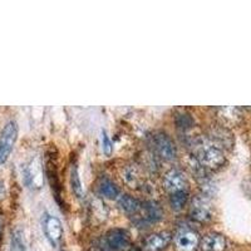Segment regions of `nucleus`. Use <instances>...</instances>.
Segmentation results:
<instances>
[{"label": "nucleus", "instance_id": "nucleus-1", "mask_svg": "<svg viewBox=\"0 0 251 251\" xmlns=\"http://www.w3.org/2000/svg\"><path fill=\"white\" fill-rule=\"evenodd\" d=\"M192 152L195 161L205 170L215 171L221 169L226 161L223 147L208 137L196 138L192 143Z\"/></svg>", "mask_w": 251, "mask_h": 251}, {"label": "nucleus", "instance_id": "nucleus-2", "mask_svg": "<svg viewBox=\"0 0 251 251\" xmlns=\"http://www.w3.org/2000/svg\"><path fill=\"white\" fill-rule=\"evenodd\" d=\"M18 138V125L9 121L0 133V165H3L10 156Z\"/></svg>", "mask_w": 251, "mask_h": 251}, {"label": "nucleus", "instance_id": "nucleus-3", "mask_svg": "<svg viewBox=\"0 0 251 251\" xmlns=\"http://www.w3.org/2000/svg\"><path fill=\"white\" fill-rule=\"evenodd\" d=\"M152 147L161 158L166 161L175 160L177 156V149L175 142L170 136L166 133L158 132L152 136Z\"/></svg>", "mask_w": 251, "mask_h": 251}, {"label": "nucleus", "instance_id": "nucleus-4", "mask_svg": "<svg viewBox=\"0 0 251 251\" xmlns=\"http://www.w3.org/2000/svg\"><path fill=\"white\" fill-rule=\"evenodd\" d=\"M176 251H196L200 246V236L194 228L182 226L175 235Z\"/></svg>", "mask_w": 251, "mask_h": 251}, {"label": "nucleus", "instance_id": "nucleus-5", "mask_svg": "<svg viewBox=\"0 0 251 251\" xmlns=\"http://www.w3.org/2000/svg\"><path fill=\"white\" fill-rule=\"evenodd\" d=\"M190 214L195 221L199 223H206L212 217V206L210 199L203 195H199L192 200Z\"/></svg>", "mask_w": 251, "mask_h": 251}, {"label": "nucleus", "instance_id": "nucleus-6", "mask_svg": "<svg viewBox=\"0 0 251 251\" xmlns=\"http://www.w3.org/2000/svg\"><path fill=\"white\" fill-rule=\"evenodd\" d=\"M163 186L166 191L170 192V195L177 194V192H183L188 190L187 177L185 176L182 171L176 169L170 170L163 177Z\"/></svg>", "mask_w": 251, "mask_h": 251}, {"label": "nucleus", "instance_id": "nucleus-7", "mask_svg": "<svg viewBox=\"0 0 251 251\" xmlns=\"http://www.w3.org/2000/svg\"><path fill=\"white\" fill-rule=\"evenodd\" d=\"M162 208L160 206L153 202V201H147V202H142V207H141L140 212L136 215L138 217L136 223L138 225L157 223L158 220L162 219Z\"/></svg>", "mask_w": 251, "mask_h": 251}, {"label": "nucleus", "instance_id": "nucleus-8", "mask_svg": "<svg viewBox=\"0 0 251 251\" xmlns=\"http://www.w3.org/2000/svg\"><path fill=\"white\" fill-rule=\"evenodd\" d=\"M107 244L112 250L126 251L131 245L129 234L123 228H112L106 236Z\"/></svg>", "mask_w": 251, "mask_h": 251}, {"label": "nucleus", "instance_id": "nucleus-9", "mask_svg": "<svg viewBox=\"0 0 251 251\" xmlns=\"http://www.w3.org/2000/svg\"><path fill=\"white\" fill-rule=\"evenodd\" d=\"M44 232H46L47 239L49 240V243L51 245H57L62 240L63 236V227L62 224H60L59 219H57L55 216H50V215H47L46 219H44Z\"/></svg>", "mask_w": 251, "mask_h": 251}, {"label": "nucleus", "instance_id": "nucleus-10", "mask_svg": "<svg viewBox=\"0 0 251 251\" xmlns=\"http://www.w3.org/2000/svg\"><path fill=\"white\" fill-rule=\"evenodd\" d=\"M172 240L171 232L160 231L152 234L146 240V251H162L170 245Z\"/></svg>", "mask_w": 251, "mask_h": 251}, {"label": "nucleus", "instance_id": "nucleus-11", "mask_svg": "<svg viewBox=\"0 0 251 251\" xmlns=\"http://www.w3.org/2000/svg\"><path fill=\"white\" fill-rule=\"evenodd\" d=\"M227 243L224 235L211 232L207 234L200 243V248L202 251H225Z\"/></svg>", "mask_w": 251, "mask_h": 251}, {"label": "nucleus", "instance_id": "nucleus-12", "mask_svg": "<svg viewBox=\"0 0 251 251\" xmlns=\"http://www.w3.org/2000/svg\"><path fill=\"white\" fill-rule=\"evenodd\" d=\"M117 202L121 210L131 216H136L142 207V202L129 195H120Z\"/></svg>", "mask_w": 251, "mask_h": 251}, {"label": "nucleus", "instance_id": "nucleus-13", "mask_svg": "<svg viewBox=\"0 0 251 251\" xmlns=\"http://www.w3.org/2000/svg\"><path fill=\"white\" fill-rule=\"evenodd\" d=\"M26 177H28L29 185L31 187H42L43 175H42V169H40V163L38 158H35L34 161H31L30 166L28 167V171H26Z\"/></svg>", "mask_w": 251, "mask_h": 251}, {"label": "nucleus", "instance_id": "nucleus-14", "mask_svg": "<svg viewBox=\"0 0 251 251\" xmlns=\"http://www.w3.org/2000/svg\"><path fill=\"white\" fill-rule=\"evenodd\" d=\"M98 191L102 196L107 197V199H118L120 197V188L113 181L108 180V178H102L98 185Z\"/></svg>", "mask_w": 251, "mask_h": 251}, {"label": "nucleus", "instance_id": "nucleus-15", "mask_svg": "<svg viewBox=\"0 0 251 251\" xmlns=\"http://www.w3.org/2000/svg\"><path fill=\"white\" fill-rule=\"evenodd\" d=\"M123 178L126 183H128L131 187H138L142 182V176L136 166H128L123 171Z\"/></svg>", "mask_w": 251, "mask_h": 251}, {"label": "nucleus", "instance_id": "nucleus-16", "mask_svg": "<svg viewBox=\"0 0 251 251\" xmlns=\"http://www.w3.org/2000/svg\"><path fill=\"white\" fill-rule=\"evenodd\" d=\"M188 200V192H177V194H172L170 196V203H171V207L174 211H181L183 207L186 206Z\"/></svg>", "mask_w": 251, "mask_h": 251}, {"label": "nucleus", "instance_id": "nucleus-17", "mask_svg": "<svg viewBox=\"0 0 251 251\" xmlns=\"http://www.w3.org/2000/svg\"><path fill=\"white\" fill-rule=\"evenodd\" d=\"M71 183H72V188H73V192L75 194L77 197H83L84 196V191H83V186L82 182H80V177L78 175V170L77 167H72V172H71Z\"/></svg>", "mask_w": 251, "mask_h": 251}, {"label": "nucleus", "instance_id": "nucleus-18", "mask_svg": "<svg viewBox=\"0 0 251 251\" xmlns=\"http://www.w3.org/2000/svg\"><path fill=\"white\" fill-rule=\"evenodd\" d=\"M10 251H25V246H24L23 235L19 230L14 231L12 236V245H10Z\"/></svg>", "mask_w": 251, "mask_h": 251}, {"label": "nucleus", "instance_id": "nucleus-19", "mask_svg": "<svg viewBox=\"0 0 251 251\" xmlns=\"http://www.w3.org/2000/svg\"><path fill=\"white\" fill-rule=\"evenodd\" d=\"M102 143H103V151H104V153L106 154L111 153L112 143H111V141H109L108 136L106 134V132H103L102 133Z\"/></svg>", "mask_w": 251, "mask_h": 251}, {"label": "nucleus", "instance_id": "nucleus-20", "mask_svg": "<svg viewBox=\"0 0 251 251\" xmlns=\"http://www.w3.org/2000/svg\"><path fill=\"white\" fill-rule=\"evenodd\" d=\"M1 237H3V224L0 223V245H1Z\"/></svg>", "mask_w": 251, "mask_h": 251}, {"label": "nucleus", "instance_id": "nucleus-21", "mask_svg": "<svg viewBox=\"0 0 251 251\" xmlns=\"http://www.w3.org/2000/svg\"><path fill=\"white\" fill-rule=\"evenodd\" d=\"M93 251H102V250H93Z\"/></svg>", "mask_w": 251, "mask_h": 251}, {"label": "nucleus", "instance_id": "nucleus-22", "mask_svg": "<svg viewBox=\"0 0 251 251\" xmlns=\"http://www.w3.org/2000/svg\"><path fill=\"white\" fill-rule=\"evenodd\" d=\"M62 251H63V250H62Z\"/></svg>", "mask_w": 251, "mask_h": 251}]
</instances>
